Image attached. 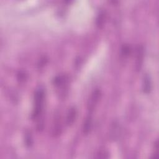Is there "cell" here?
I'll return each mask as SVG.
<instances>
[{"instance_id":"cell-1","label":"cell","mask_w":159,"mask_h":159,"mask_svg":"<svg viewBox=\"0 0 159 159\" xmlns=\"http://www.w3.org/2000/svg\"><path fill=\"white\" fill-rule=\"evenodd\" d=\"M45 99L44 89L39 87L36 89L34 95V108L32 112V118L34 119H40L42 114Z\"/></svg>"},{"instance_id":"cell-2","label":"cell","mask_w":159,"mask_h":159,"mask_svg":"<svg viewBox=\"0 0 159 159\" xmlns=\"http://www.w3.org/2000/svg\"><path fill=\"white\" fill-rule=\"evenodd\" d=\"M101 94V91L99 89H96L92 93L88 103V109L89 112H92L94 109L100 99Z\"/></svg>"},{"instance_id":"cell-3","label":"cell","mask_w":159,"mask_h":159,"mask_svg":"<svg viewBox=\"0 0 159 159\" xmlns=\"http://www.w3.org/2000/svg\"><path fill=\"white\" fill-rule=\"evenodd\" d=\"M151 88H152V83H151L150 78L148 75H145L143 77V82H142L143 91L145 93L148 94L150 92Z\"/></svg>"},{"instance_id":"cell-4","label":"cell","mask_w":159,"mask_h":159,"mask_svg":"<svg viewBox=\"0 0 159 159\" xmlns=\"http://www.w3.org/2000/svg\"><path fill=\"white\" fill-rule=\"evenodd\" d=\"M142 47H139L137 49V60H136V69L137 70H140L142 66V61H143V50Z\"/></svg>"},{"instance_id":"cell-5","label":"cell","mask_w":159,"mask_h":159,"mask_svg":"<svg viewBox=\"0 0 159 159\" xmlns=\"http://www.w3.org/2000/svg\"><path fill=\"white\" fill-rule=\"evenodd\" d=\"M76 111L75 110V108H71L69 110L68 114L67 115V117H66V121H67V124L68 125H71V124L73 123L75 117H76Z\"/></svg>"},{"instance_id":"cell-6","label":"cell","mask_w":159,"mask_h":159,"mask_svg":"<svg viewBox=\"0 0 159 159\" xmlns=\"http://www.w3.org/2000/svg\"><path fill=\"white\" fill-rule=\"evenodd\" d=\"M91 126H92V119L91 117L88 116L86 119L85 122L84 123V125H83L84 133L88 134L90 131L91 129Z\"/></svg>"}]
</instances>
